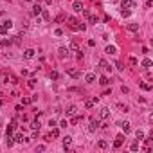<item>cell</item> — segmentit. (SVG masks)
Here are the masks:
<instances>
[{
  "mask_svg": "<svg viewBox=\"0 0 153 153\" xmlns=\"http://www.w3.org/2000/svg\"><path fill=\"white\" fill-rule=\"evenodd\" d=\"M54 34H56V36H61V34H63V31H61V29H56Z\"/></svg>",
  "mask_w": 153,
  "mask_h": 153,
  "instance_id": "40",
  "label": "cell"
},
{
  "mask_svg": "<svg viewBox=\"0 0 153 153\" xmlns=\"http://www.w3.org/2000/svg\"><path fill=\"white\" fill-rule=\"evenodd\" d=\"M11 83H18V78H16V76H11Z\"/></svg>",
  "mask_w": 153,
  "mask_h": 153,
  "instance_id": "44",
  "label": "cell"
},
{
  "mask_svg": "<svg viewBox=\"0 0 153 153\" xmlns=\"http://www.w3.org/2000/svg\"><path fill=\"white\" fill-rule=\"evenodd\" d=\"M121 7H122V9H130V11H132L133 7H135V2H133V0H122Z\"/></svg>",
  "mask_w": 153,
  "mask_h": 153,
  "instance_id": "2",
  "label": "cell"
},
{
  "mask_svg": "<svg viewBox=\"0 0 153 153\" xmlns=\"http://www.w3.org/2000/svg\"><path fill=\"white\" fill-rule=\"evenodd\" d=\"M14 110H16V112H22V110H24V104H18V106H16Z\"/></svg>",
  "mask_w": 153,
  "mask_h": 153,
  "instance_id": "42",
  "label": "cell"
},
{
  "mask_svg": "<svg viewBox=\"0 0 153 153\" xmlns=\"http://www.w3.org/2000/svg\"><path fill=\"white\" fill-rule=\"evenodd\" d=\"M70 142H72V137L70 135H67V137H63V146H65V150L70 146Z\"/></svg>",
  "mask_w": 153,
  "mask_h": 153,
  "instance_id": "16",
  "label": "cell"
},
{
  "mask_svg": "<svg viewBox=\"0 0 153 153\" xmlns=\"http://www.w3.org/2000/svg\"><path fill=\"white\" fill-rule=\"evenodd\" d=\"M153 5V0H146V7H151Z\"/></svg>",
  "mask_w": 153,
  "mask_h": 153,
  "instance_id": "46",
  "label": "cell"
},
{
  "mask_svg": "<svg viewBox=\"0 0 153 153\" xmlns=\"http://www.w3.org/2000/svg\"><path fill=\"white\" fill-rule=\"evenodd\" d=\"M130 63H132V65H137V58H130Z\"/></svg>",
  "mask_w": 153,
  "mask_h": 153,
  "instance_id": "43",
  "label": "cell"
},
{
  "mask_svg": "<svg viewBox=\"0 0 153 153\" xmlns=\"http://www.w3.org/2000/svg\"><path fill=\"white\" fill-rule=\"evenodd\" d=\"M119 110H121V112H128V106H124V104H119Z\"/></svg>",
  "mask_w": 153,
  "mask_h": 153,
  "instance_id": "38",
  "label": "cell"
},
{
  "mask_svg": "<svg viewBox=\"0 0 153 153\" xmlns=\"http://www.w3.org/2000/svg\"><path fill=\"white\" fill-rule=\"evenodd\" d=\"M99 67H101V68H104V70H110V68H112V67H110V65H108V63L104 61V59L101 61V63H99Z\"/></svg>",
  "mask_w": 153,
  "mask_h": 153,
  "instance_id": "24",
  "label": "cell"
},
{
  "mask_svg": "<svg viewBox=\"0 0 153 153\" xmlns=\"http://www.w3.org/2000/svg\"><path fill=\"white\" fill-rule=\"evenodd\" d=\"M67 74L70 76V78H74V79H78V78H79V72L76 70V68H68V70H67Z\"/></svg>",
  "mask_w": 153,
  "mask_h": 153,
  "instance_id": "9",
  "label": "cell"
},
{
  "mask_svg": "<svg viewBox=\"0 0 153 153\" xmlns=\"http://www.w3.org/2000/svg\"><path fill=\"white\" fill-rule=\"evenodd\" d=\"M31 103H33V97H24V99H22V104H31Z\"/></svg>",
  "mask_w": 153,
  "mask_h": 153,
  "instance_id": "28",
  "label": "cell"
},
{
  "mask_svg": "<svg viewBox=\"0 0 153 153\" xmlns=\"http://www.w3.org/2000/svg\"><path fill=\"white\" fill-rule=\"evenodd\" d=\"M27 2H31V0H27Z\"/></svg>",
  "mask_w": 153,
  "mask_h": 153,
  "instance_id": "49",
  "label": "cell"
},
{
  "mask_svg": "<svg viewBox=\"0 0 153 153\" xmlns=\"http://www.w3.org/2000/svg\"><path fill=\"white\" fill-rule=\"evenodd\" d=\"M130 150H132V151H137V150H139V141H135L132 146H130Z\"/></svg>",
  "mask_w": 153,
  "mask_h": 153,
  "instance_id": "30",
  "label": "cell"
},
{
  "mask_svg": "<svg viewBox=\"0 0 153 153\" xmlns=\"http://www.w3.org/2000/svg\"><path fill=\"white\" fill-rule=\"evenodd\" d=\"M130 13H132L130 9H122V13H121V14H122V16H130Z\"/></svg>",
  "mask_w": 153,
  "mask_h": 153,
  "instance_id": "36",
  "label": "cell"
},
{
  "mask_svg": "<svg viewBox=\"0 0 153 153\" xmlns=\"http://www.w3.org/2000/svg\"><path fill=\"white\" fill-rule=\"evenodd\" d=\"M34 54H36V51H34V49H27V51L24 52V58L31 59V58H34Z\"/></svg>",
  "mask_w": 153,
  "mask_h": 153,
  "instance_id": "8",
  "label": "cell"
},
{
  "mask_svg": "<svg viewBox=\"0 0 153 153\" xmlns=\"http://www.w3.org/2000/svg\"><path fill=\"white\" fill-rule=\"evenodd\" d=\"M59 126H61V128H67V126H68V122H67V119H63V121H61V122H59Z\"/></svg>",
  "mask_w": 153,
  "mask_h": 153,
  "instance_id": "37",
  "label": "cell"
},
{
  "mask_svg": "<svg viewBox=\"0 0 153 153\" xmlns=\"http://www.w3.org/2000/svg\"><path fill=\"white\" fill-rule=\"evenodd\" d=\"M119 124H121V128H122V132H124V133H130V130H132V128H130V122H119Z\"/></svg>",
  "mask_w": 153,
  "mask_h": 153,
  "instance_id": "15",
  "label": "cell"
},
{
  "mask_svg": "<svg viewBox=\"0 0 153 153\" xmlns=\"http://www.w3.org/2000/svg\"><path fill=\"white\" fill-rule=\"evenodd\" d=\"M51 137H54V139H56V137H59V130H58L56 126H52V133H51Z\"/></svg>",
  "mask_w": 153,
  "mask_h": 153,
  "instance_id": "26",
  "label": "cell"
},
{
  "mask_svg": "<svg viewBox=\"0 0 153 153\" xmlns=\"http://www.w3.org/2000/svg\"><path fill=\"white\" fill-rule=\"evenodd\" d=\"M65 20V16H63V14H59V16H56V22H58V24H59V22H63Z\"/></svg>",
  "mask_w": 153,
  "mask_h": 153,
  "instance_id": "39",
  "label": "cell"
},
{
  "mask_svg": "<svg viewBox=\"0 0 153 153\" xmlns=\"http://www.w3.org/2000/svg\"><path fill=\"white\" fill-rule=\"evenodd\" d=\"M40 13H42V5H40V4L33 5V14H34V16H38V14H40Z\"/></svg>",
  "mask_w": 153,
  "mask_h": 153,
  "instance_id": "17",
  "label": "cell"
},
{
  "mask_svg": "<svg viewBox=\"0 0 153 153\" xmlns=\"http://www.w3.org/2000/svg\"><path fill=\"white\" fill-rule=\"evenodd\" d=\"M45 4H52V0H45Z\"/></svg>",
  "mask_w": 153,
  "mask_h": 153,
  "instance_id": "47",
  "label": "cell"
},
{
  "mask_svg": "<svg viewBox=\"0 0 153 153\" xmlns=\"http://www.w3.org/2000/svg\"><path fill=\"white\" fill-rule=\"evenodd\" d=\"M27 85H29L31 88H34V87H36V79H29V83H27Z\"/></svg>",
  "mask_w": 153,
  "mask_h": 153,
  "instance_id": "34",
  "label": "cell"
},
{
  "mask_svg": "<svg viewBox=\"0 0 153 153\" xmlns=\"http://www.w3.org/2000/svg\"><path fill=\"white\" fill-rule=\"evenodd\" d=\"M68 52H70V51H68L67 47H59V51H58V56H59L61 59H63V58H67V56H68Z\"/></svg>",
  "mask_w": 153,
  "mask_h": 153,
  "instance_id": "6",
  "label": "cell"
},
{
  "mask_svg": "<svg viewBox=\"0 0 153 153\" xmlns=\"http://www.w3.org/2000/svg\"><path fill=\"white\" fill-rule=\"evenodd\" d=\"M68 51H74V52H78V51H79L78 43H76V42H72V43H70V47H68Z\"/></svg>",
  "mask_w": 153,
  "mask_h": 153,
  "instance_id": "25",
  "label": "cell"
},
{
  "mask_svg": "<svg viewBox=\"0 0 153 153\" xmlns=\"http://www.w3.org/2000/svg\"><path fill=\"white\" fill-rule=\"evenodd\" d=\"M97 128H99V121L97 119H92L90 121V132H96Z\"/></svg>",
  "mask_w": 153,
  "mask_h": 153,
  "instance_id": "11",
  "label": "cell"
},
{
  "mask_svg": "<svg viewBox=\"0 0 153 153\" xmlns=\"http://www.w3.org/2000/svg\"><path fill=\"white\" fill-rule=\"evenodd\" d=\"M2 16H4V11H0V18H2Z\"/></svg>",
  "mask_w": 153,
  "mask_h": 153,
  "instance_id": "48",
  "label": "cell"
},
{
  "mask_svg": "<svg viewBox=\"0 0 153 153\" xmlns=\"http://www.w3.org/2000/svg\"><path fill=\"white\" fill-rule=\"evenodd\" d=\"M104 52H106V54H115V52H117V47H115V45H108V47L104 49Z\"/></svg>",
  "mask_w": 153,
  "mask_h": 153,
  "instance_id": "13",
  "label": "cell"
},
{
  "mask_svg": "<svg viewBox=\"0 0 153 153\" xmlns=\"http://www.w3.org/2000/svg\"><path fill=\"white\" fill-rule=\"evenodd\" d=\"M13 27V22L11 20H4L2 25H0V34H7V31Z\"/></svg>",
  "mask_w": 153,
  "mask_h": 153,
  "instance_id": "1",
  "label": "cell"
},
{
  "mask_svg": "<svg viewBox=\"0 0 153 153\" xmlns=\"http://www.w3.org/2000/svg\"><path fill=\"white\" fill-rule=\"evenodd\" d=\"M76 113H78V108H76L74 104H70V106L67 108V115H76Z\"/></svg>",
  "mask_w": 153,
  "mask_h": 153,
  "instance_id": "14",
  "label": "cell"
},
{
  "mask_svg": "<svg viewBox=\"0 0 153 153\" xmlns=\"http://www.w3.org/2000/svg\"><path fill=\"white\" fill-rule=\"evenodd\" d=\"M5 144H7L9 148H11L13 144H14V137H13V135H7V139H5Z\"/></svg>",
  "mask_w": 153,
  "mask_h": 153,
  "instance_id": "21",
  "label": "cell"
},
{
  "mask_svg": "<svg viewBox=\"0 0 153 153\" xmlns=\"http://www.w3.org/2000/svg\"><path fill=\"white\" fill-rule=\"evenodd\" d=\"M14 142H25L24 133H16V135H14Z\"/></svg>",
  "mask_w": 153,
  "mask_h": 153,
  "instance_id": "19",
  "label": "cell"
},
{
  "mask_svg": "<svg viewBox=\"0 0 153 153\" xmlns=\"http://www.w3.org/2000/svg\"><path fill=\"white\" fill-rule=\"evenodd\" d=\"M11 124H13L14 128H16V126H18V119H13V121H11Z\"/></svg>",
  "mask_w": 153,
  "mask_h": 153,
  "instance_id": "41",
  "label": "cell"
},
{
  "mask_svg": "<svg viewBox=\"0 0 153 153\" xmlns=\"http://www.w3.org/2000/svg\"><path fill=\"white\" fill-rule=\"evenodd\" d=\"M122 142H124V135L121 133V135L115 137V141H113V148H121V146H122Z\"/></svg>",
  "mask_w": 153,
  "mask_h": 153,
  "instance_id": "4",
  "label": "cell"
},
{
  "mask_svg": "<svg viewBox=\"0 0 153 153\" xmlns=\"http://www.w3.org/2000/svg\"><path fill=\"white\" fill-rule=\"evenodd\" d=\"M141 65H142V68H146V70H148V68H150V67L153 65V61H151L150 58H144V59H142V63H141Z\"/></svg>",
  "mask_w": 153,
  "mask_h": 153,
  "instance_id": "7",
  "label": "cell"
},
{
  "mask_svg": "<svg viewBox=\"0 0 153 153\" xmlns=\"http://www.w3.org/2000/svg\"><path fill=\"white\" fill-rule=\"evenodd\" d=\"M121 90H122V94H128V92H130V88H128V87H122Z\"/></svg>",
  "mask_w": 153,
  "mask_h": 153,
  "instance_id": "45",
  "label": "cell"
},
{
  "mask_svg": "<svg viewBox=\"0 0 153 153\" xmlns=\"http://www.w3.org/2000/svg\"><path fill=\"white\" fill-rule=\"evenodd\" d=\"M135 137H137V141H142V139H144V132H142V130H137Z\"/></svg>",
  "mask_w": 153,
  "mask_h": 153,
  "instance_id": "23",
  "label": "cell"
},
{
  "mask_svg": "<svg viewBox=\"0 0 153 153\" xmlns=\"http://www.w3.org/2000/svg\"><path fill=\"white\" fill-rule=\"evenodd\" d=\"M40 14H42V18H43V20H49V11H47V9H42Z\"/></svg>",
  "mask_w": 153,
  "mask_h": 153,
  "instance_id": "29",
  "label": "cell"
},
{
  "mask_svg": "<svg viewBox=\"0 0 153 153\" xmlns=\"http://www.w3.org/2000/svg\"><path fill=\"white\" fill-rule=\"evenodd\" d=\"M141 88H142V90H148V92L151 90V87L148 85V83H141Z\"/></svg>",
  "mask_w": 153,
  "mask_h": 153,
  "instance_id": "31",
  "label": "cell"
},
{
  "mask_svg": "<svg viewBox=\"0 0 153 153\" xmlns=\"http://www.w3.org/2000/svg\"><path fill=\"white\" fill-rule=\"evenodd\" d=\"M97 101H99V97H92V99H88V101L85 103V106H87V108H92V106H94Z\"/></svg>",
  "mask_w": 153,
  "mask_h": 153,
  "instance_id": "12",
  "label": "cell"
},
{
  "mask_svg": "<svg viewBox=\"0 0 153 153\" xmlns=\"http://www.w3.org/2000/svg\"><path fill=\"white\" fill-rule=\"evenodd\" d=\"M88 20H90V24H97V16H94V14H90Z\"/></svg>",
  "mask_w": 153,
  "mask_h": 153,
  "instance_id": "32",
  "label": "cell"
},
{
  "mask_svg": "<svg viewBox=\"0 0 153 153\" xmlns=\"http://www.w3.org/2000/svg\"><path fill=\"white\" fill-rule=\"evenodd\" d=\"M110 117V110L106 108V106H103L101 110H99V119H108Z\"/></svg>",
  "mask_w": 153,
  "mask_h": 153,
  "instance_id": "3",
  "label": "cell"
},
{
  "mask_svg": "<svg viewBox=\"0 0 153 153\" xmlns=\"http://www.w3.org/2000/svg\"><path fill=\"white\" fill-rule=\"evenodd\" d=\"M40 126H42V122L38 119H34L33 122H31V128H33V130H40Z\"/></svg>",
  "mask_w": 153,
  "mask_h": 153,
  "instance_id": "20",
  "label": "cell"
},
{
  "mask_svg": "<svg viewBox=\"0 0 153 153\" xmlns=\"http://www.w3.org/2000/svg\"><path fill=\"white\" fill-rule=\"evenodd\" d=\"M11 43H13V40H0V47H7Z\"/></svg>",
  "mask_w": 153,
  "mask_h": 153,
  "instance_id": "27",
  "label": "cell"
},
{
  "mask_svg": "<svg viewBox=\"0 0 153 153\" xmlns=\"http://www.w3.org/2000/svg\"><path fill=\"white\" fill-rule=\"evenodd\" d=\"M72 9H74L76 13H81V11H83V4H81V0H74Z\"/></svg>",
  "mask_w": 153,
  "mask_h": 153,
  "instance_id": "5",
  "label": "cell"
},
{
  "mask_svg": "<svg viewBox=\"0 0 153 153\" xmlns=\"http://www.w3.org/2000/svg\"><path fill=\"white\" fill-rule=\"evenodd\" d=\"M58 78H59V74H58L56 70H52V72H51V79H58Z\"/></svg>",
  "mask_w": 153,
  "mask_h": 153,
  "instance_id": "33",
  "label": "cell"
},
{
  "mask_svg": "<svg viewBox=\"0 0 153 153\" xmlns=\"http://www.w3.org/2000/svg\"><path fill=\"white\" fill-rule=\"evenodd\" d=\"M106 146H108V142H106V141H99V148H106Z\"/></svg>",
  "mask_w": 153,
  "mask_h": 153,
  "instance_id": "35",
  "label": "cell"
},
{
  "mask_svg": "<svg viewBox=\"0 0 153 153\" xmlns=\"http://www.w3.org/2000/svg\"><path fill=\"white\" fill-rule=\"evenodd\" d=\"M128 31H132V33L139 31V24H130V25H128Z\"/></svg>",
  "mask_w": 153,
  "mask_h": 153,
  "instance_id": "22",
  "label": "cell"
},
{
  "mask_svg": "<svg viewBox=\"0 0 153 153\" xmlns=\"http://www.w3.org/2000/svg\"><path fill=\"white\" fill-rule=\"evenodd\" d=\"M85 81H87V83H94V81H96V74H92V72L87 74V76H85Z\"/></svg>",
  "mask_w": 153,
  "mask_h": 153,
  "instance_id": "18",
  "label": "cell"
},
{
  "mask_svg": "<svg viewBox=\"0 0 153 153\" xmlns=\"http://www.w3.org/2000/svg\"><path fill=\"white\" fill-rule=\"evenodd\" d=\"M99 85H101V87H108L110 85V79L106 78V76H101V78H99Z\"/></svg>",
  "mask_w": 153,
  "mask_h": 153,
  "instance_id": "10",
  "label": "cell"
}]
</instances>
